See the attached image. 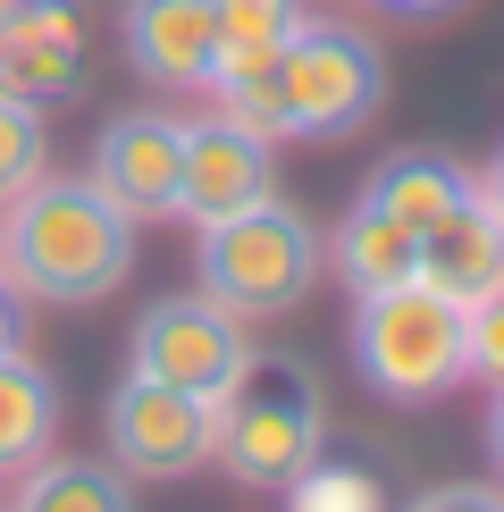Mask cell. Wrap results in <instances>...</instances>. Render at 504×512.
<instances>
[{
  "label": "cell",
  "mask_w": 504,
  "mask_h": 512,
  "mask_svg": "<svg viewBox=\"0 0 504 512\" xmlns=\"http://www.w3.org/2000/svg\"><path fill=\"white\" fill-rule=\"evenodd\" d=\"M210 101L236 126L269 135V143H336V135H353V126L378 118L387 59L353 26H294L269 59L210 76Z\"/></svg>",
  "instance_id": "1"
},
{
  "label": "cell",
  "mask_w": 504,
  "mask_h": 512,
  "mask_svg": "<svg viewBox=\"0 0 504 512\" xmlns=\"http://www.w3.org/2000/svg\"><path fill=\"white\" fill-rule=\"evenodd\" d=\"M0 277L26 303H110L135 277V219L101 194L93 177H42L0 202Z\"/></svg>",
  "instance_id": "2"
},
{
  "label": "cell",
  "mask_w": 504,
  "mask_h": 512,
  "mask_svg": "<svg viewBox=\"0 0 504 512\" xmlns=\"http://www.w3.org/2000/svg\"><path fill=\"white\" fill-rule=\"evenodd\" d=\"M210 420H219L210 462L236 487H261V496H278V487L328 445V395H320V378H311V361H294V353H252L244 370L210 395Z\"/></svg>",
  "instance_id": "3"
},
{
  "label": "cell",
  "mask_w": 504,
  "mask_h": 512,
  "mask_svg": "<svg viewBox=\"0 0 504 512\" xmlns=\"http://www.w3.org/2000/svg\"><path fill=\"white\" fill-rule=\"evenodd\" d=\"M194 269H202V294L236 319H286L311 303L320 286V236L294 202H252L219 227H194Z\"/></svg>",
  "instance_id": "4"
},
{
  "label": "cell",
  "mask_w": 504,
  "mask_h": 512,
  "mask_svg": "<svg viewBox=\"0 0 504 512\" xmlns=\"http://www.w3.org/2000/svg\"><path fill=\"white\" fill-rule=\"evenodd\" d=\"M353 370L370 378L387 403H429L462 387V303H446L437 286H378L362 294V311H353Z\"/></svg>",
  "instance_id": "5"
},
{
  "label": "cell",
  "mask_w": 504,
  "mask_h": 512,
  "mask_svg": "<svg viewBox=\"0 0 504 512\" xmlns=\"http://www.w3.org/2000/svg\"><path fill=\"white\" fill-rule=\"evenodd\" d=\"M101 437H110V462L126 479H194L210 462L219 420H210V395H185V387H160V378L126 370L110 387Z\"/></svg>",
  "instance_id": "6"
},
{
  "label": "cell",
  "mask_w": 504,
  "mask_h": 512,
  "mask_svg": "<svg viewBox=\"0 0 504 512\" xmlns=\"http://www.w3.org/2000/svg\"><path fill=\"white\" fill-rule=\"evenodd\" d=\"M244 361H252L244 319L219 311L210 294H160L135 319V336H126V370L160 378V387H185V395H219Z\"/></svg>",
  "instance_id": "7"
},
{
  "label": "cell",
  "mask_w": 504,
  "mask_h": 512,
  "mask_svg": "<svg viewBox=\"0 0 504 512\" xmlns=\"http://www.w3.org/2000/svg\"><path fill=\"white\" fill-rule=\"evenodd\" d=\"M278 194V143L269 135H252V126L236 118H194L185 126V168H177V219H194V227H219V219H236V210L252 202H269Z\"/></svg>",
  "instance_id": "8"
},
{
  "label": "cell",
  "mask_w": 504,
  "mask_h": 512,
  "mask_svg": "<svg viewBox=\"0 0 504 512\" xmlns=\"http://www.w3.org/2000/svg\"><path fill=\"white\" fill-rule=\"evenodd\" d=\"M177 168H185V126L160 110H126L93 135V168L84 177L135 227H160V219H177Z\"/></svg>",
  "instance_id": "9"
},
{
  "label": "cell",
  "mask_w": 504,
  "mask_h": 512,
  "mask_svg": "<svg viewBox=\"0 0 504 512\" xmlns=\"http://www.w3.org/2000/svg\"><path fill=\"white\" fill-rule=\"evenodd\" d=\"M0 84L34 110L84 93V17L76 0H26L0 17Z\"/></svg>",
  "instance_id": "10"
},
{
  "label": "cell",
  "mask_w": 504,
  "mask_h": 512,
  "mask_svg": "<svg viewBox=\"0 0 504 512\" xmlns=\"http://www.w3.org/2000/svg\"><path fill=\"white\" fill-rule=\"evenodd\" d=\"M118 34H126V68L143 84H160V93H210V68H219L210 0H126Z\"/></svg>",
  "instance_id": "11"
},
{
  "label": "cell",
  "mask_w": 504,
  "mask_h": 512,
  "mask_svg": "<svg viewBox=\"0 0 504 512\" xmlns=\"http://www.w3.org/2000/svg\"><path fill=\"white\" fill-rule=\"evenodd\" d=\"M420 286H437L446 303H488V294L504 286V227L479 210V194L462 202V210H446V219L420 236Z\"/></svg>",
  "instance_id": "12"
},
{
  "label": "cell",
  "mask_w": 504,
  "mask_h": 512,
  "mask_svg": "<svg viewBox=\"0 0 504 512\" xmlns=\"http://www.w3.org/2000/svg\"><path fill=\"white\" fill-rule=\"evenodd\" d=\"M362 202L387 210V219L420 244L437 219H446V210L471 202V168H454L446 152H395V160H378V177L362 185Z\"/></svg>",
  "instance_id": "13"
},
{
  "label": "cell",
  "mask_w": 504,
  "mask_h": 512,
  "mask_svg": "<svg viewBox=\"0 0 504 512\" xmlns=\"http://www.w3.org/2000/svg\"><path fill=\"white\" fill-rule=\"evenodd\" d=\"M51 437H59V387H51V370H42L26 345L0 353V471L42 462Z\"/></svg>",
  "instance_id": "14"
},
{
  "label": "cell",
  "mask_w": 504,
  "mask_h": 512,
  "mask_svg": "<svg viewBox=\"0 0 504 512\" xmlns=\"http://www.w3.org/2000/svg\"><path fill=\"white\" fill-rule=\"evenodd\" d=\"M17 512H135V479H126L118 462H93V454L26 462Z\"/></svg>",
  "instance_id": "15"
},
{
  "label": "cell",
  "mask_w": 504,
  "mask_h": 512,
  "mask_svg": "<svg viewBox=\"0 0 504 512\" xmlns=\"http://www.w3.org/2000/svg\"><path fill=\"white\" fill-rule=\"evenodd\" d=\"M328 252H336V277H345L353 294H378V286H404V277H420V244L387 219V210H370V202L345 210V227H336Z\"/></svg>",
  "instance_id": "16"
},
{
  "label": "cell",
  "mask_w": 504,
  "mask_h": 512,
  "mask_svg": "<svg viewBox=\"0 0 504 512\" xmlns=\"http://www.w3.org/2000/svg\"><path fill=\"white\" fill-rule=\"evenodd\" d=\"M210 26H219V68L210 76H227V68L269 59L294 26H303V9H294V0H210Z\"/></svg>",
  "instance_id": "17"
},
{
  "label": "cell",
  "mask_w": 504,
  "mask_h": 512,
  "mask_svg": "<svg viewBox=\"0 0 504 512\" xmlns=\"http://www.w3.org/2000/svg\"><path fill=\"white\" fill-rule=\"evenodd\" d=\"M278 496H286V512H387V487L370 471H353V462H328V454H311Z\"/></svg>",
  "instance_id": "18"
},
{
  "label": "cell",
  "mask_w": 504,
  "mask_h": 512,
  "mask_svg": "<svg viewBox=\"0 0 504 512\" xmlns=\"http://www.w3.org/2000/svg\"><path fill=\"white\" fill-rule=\"evenodd\" d=\"M42 168H51V126H42L34 101H17L9 84H0V202L26 194Z\"/></svg>",
  "instance_id": "19"
},
{
  "label": "cell",
  "mask_w": 504,
  "mask_h": 512,
  "mask_svg": "<svg viewBox=\"0 0 504 512\" xmlns=\"http://www.w3.org/2000/svg\"><path fill=\"white\" fill-rule=\"evenodd\" d=\"M462 370L488 378V387H504V286L488 294V303L462 311Z\"/></svg>",
  "instance_id": "20"
},
{
  "label": "cell",
  "mask_w": 504,
  "mask_h": 512,
  "mask_svg": "<svg viewBox=\"0 0 504 512\" xmlns=\"http://www.w3.org/2000/svg\"><path fill=\"white\" fill-rule=\"evenodd\" d=\"M404 512H504V487H479V479H454V487H429V496H412Z\"/></svg>",
  "instance_id": "21"
},
{
  "label": "cell",
  "mask_w": 504,
  "mask_h": 512,
  "mask_svg": "<svg viewBox=\"0 0 504 512\" xmlns=\"http://www.w3.org/2000/svg\"><path fill=\"white\" fill-rule=\"evenodd\" d=\"M17 345H26V294L0 277V353H17Z\"/></svg>",
  "instance_id": "22"
},
{
  "label": "cell",
  "mask_w": 504,
  "mask_h": 512,
  "mask_svg": "<svg viewBox=\"0 0 504 512\" xmlns=\"http://www.w3.org/2000/svg\"><path fill=\"white\" fill-rule=\"evenodd\" d=\"M471 194H479V210H488V219L504 227V152H496V160H488V168L471 177Z\"/></svg>",
  "instance_id": "23"
},
{
  "label": "cell",
  "mask_w": 504,
  "mask_h": 512,
  "mask_svg": "<svg viewBox=\"0 0 504 512\" xmlns=\"http://www.w3.org/2000/svg\"><path fill=\"white\" fill-rule=\"evenodd\" d=\"M488 454H496V471H504V387H496V403H488Z\"/></svg>",
  "instance_id": "24"
},
{
  "label": "cell",
  "mask_w": 504,
  "mask_h": 512,
  "mask_svg": "<svg viewBox=\"0 0 504 512\" xmlns=\"http://www.w3.org/2000/svg\"><path fill=\"white\" fill-rule=\"evenodd\" d=\"M387 9H404V17H429V9H454V0H387Z\"/></svg>",
  "instance_id": "25"
},
{
  "label": "cell",
  "mask_w": 504,
  "mask_h": 512,
  "mask_svg": "<svg viewBox=\"0 0 504 512\" xmlns=\"http://www.w3.org/2000/svg\"><path fill=\"white\" fill-rule=\"evenodd\" d=\"M9 9H26V0H0V17H9Z\"/></svg>",
  "instance_id": "26"
}]
</instances>
